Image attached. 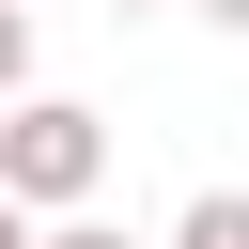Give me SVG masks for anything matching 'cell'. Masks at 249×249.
I'll return each mask as SVG.
<instances>
[{"mask_svg":"<svg viewBox=\"0 0 249 249\" xmlns=\"http://www.w3.org/2000/svg\"><path fill=\"white\" fill-rule=\"evenodd\" d=\"M109 16H156V0H109Z\"/></svg>","mask_w":249,"mask_h":249,"instance_id":"7","label":"cell"},{"mask_svg":"<svg viewBox=\"0 0 249 249\" xmlns=\"http://www.w3.org/2000/svg\"><path fill=\"white\" fill-rule=\"evenodd\" d=\"M187 16H218V31H249V0H187Z\"/></svg>","mask_w":249,"mask_h":249,"instance_id":"5","label":"cell"},{"mask_svg":"<svg viewBox=\"0 0 249 249\" xmlns=\"http://www.w3.org/2000/svg\"><path fill=\"white\" fill-rule=\"evenodd\" d=\"M93 187H109V124L78 93H16L0 109V202L16 218H78Z\"/></svg>","mask_w":249,"mask_h":249,"instance_id":"1","label":"cell"},{"mask_svg":"<svg viewBox=\"0 0 249 249\" xmlns=\"http://www.w3.org/2000/svg\"><path fill=\"white\" fill-rule=\"evenodd\" d=\"M31 93V0H0V109Z\"/></svg>","mask_w":249,"mask_h":249,"instance_id":"3","label":"cell"},{"mask_svg":"<svg viewBox=\"0 0 249 249\" xmlns=\"http://www.w3.org/2000/svg\"><path fill=\"white\" fill-rule=\"evenodd\" d=\"M31 249H140V233H109V218L78 202V218H31Z\"/></svg>","mask_w":249,"mask_h":249,"instance_id":"4","label":"cell"},{"mask_svg":"<svg viewBox=\"0 0 249 249\" xmlns=\"http://www.w3.org/2000/svg\"><path fill=\"white\" fill-rule=\"evenodd\" d=\"M171 249H249V187H202V202L171 218Z\"/></svg>","mask_w":249,"mask_h":249,"instance_id":"2","label":"cell"},{"mask_svg":"<svg viewBox=\"0 0 249 249\" xmlns=\"http://www.w3.org/2000/svg\"><path fill=\"white\" fill-rule=\"evenodd\" d=\"M0 249H31V218H16V202H0Z\"/></svg>","mask_w":249,"mask_h":249,"instance_id":"6","label":"cell"}]
</instances>
